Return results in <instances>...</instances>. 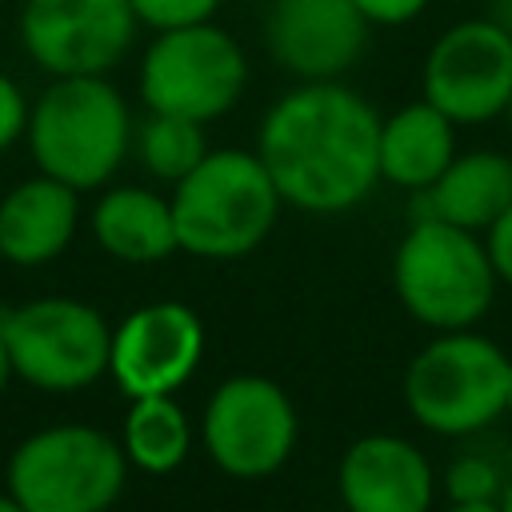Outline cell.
Returning a JSON list of instances; mask_svg holds the SVG:
<instances>
[{
    "label": "cell",
    "mask_w": 512,
    "mask_h": 512,
    "mask_svg": "<svg viewBox=\"0 0 512 512\" xmlns=\"http://www.w3.org/2000/svg\"><path fill=\"white\" fill-rule=\"evenodd\" d=\"M280 192L256 152L208 148V156L172 184V220L184 252L204 260L248 256L276 224Z\"/></svg>",
    "instance_id": "obj_3"
},
{
    "label": "cell",
    "mask_w": 512,
    "mask_h": 512,
    "mask_svg": "<svg viewBox=\"0 0 512 512\" xmlns=\"http://www.w3.org/2000/svg\"><path fill=\"white\" fill-rule=\"evenodd\" d=\"M124 476V444L88 424L40 428L8 460V492L24 512H108Z\"/></svg>",
    "instance_id": "obj_6"
},
{
    "label": "cell",
    "mask_w": 512,
    "mask_h": 512,
    "mask_svg": "<svg viewBox=\"0 0 512 512\" xmlns=\"http://www.w3.org/2000/svg\"><path fill=\"white\" fill-rule=\"evenodd\" d=\"M80 224V192L52 176H32L0 200V256L20 268L56 260Z\"/></svg>",
    "instance_id": "obj_15"
},
{
    "label": "cell",
    "mask_w": 512,
    "mask_h": 512,
    "mask_svg": "<svg viewBox=\"0 0 512 512\" xmlns=\"http://www.w3.org/2000/svg\"><path fill=\"white\" fill-rule=\"evenodd\" d=\"M508 356L496 340L452 328L424 344L404 372V404L412 420L436 436H468L504 416Z\"/></svg>",
    "instance_id": "obj_5"
},
{
    "label": "cell",
    "mask_w": 512,
    "mask_h": 512,
    "mask_svg": "<svg viewBox=\"0 0 512 512\" xmlns=\"http://www.w3.org/2000/svg\"><path fill=\"white\" fill-rule=\"evenodd\" d=\"M504 412H512V364H508V400H504Z\"/></svg>",
    "instance_id": "obj_30"
},
{
    "label": "cell",
    "mask_w": 512,
    "mask_h": 512,
    "mask_svg": "<svg viewBox=\"0 0 512 512\" xmlns=\"http://www.w3.org/2000/svg\"><path fill=\"white\" fill-rule=\"evenodd\" d=\"M28 132V100L12 76L0 72V152Z\"/></svg>",
    "instance_id": "obj_23"
},
{
    "label": "cell",
    "mask_w": 512,
    "mask_h": 512,
    "mask_svg": "<svg viewBox=\"0 0 512 512\" xmlns=\"http://www.w3.org/2000/svg\"><path fill=\"white\" fill-rule=\"evenodd\" d=\"M352 4L368 24H384V28H400L428 8V0H352Z\"/></svg>",
    "instance_id": "obj_25"
},
{
    "label": "cell",
    "mask_w": 512,
    "mask_h": 512,
    "mask_svg": "<svg viewBox=\"0 0 512 512\" xmlns=\"http://www.w3.org/2000/svg\"><path fill=\"white\" fill-rule=\"evenodd\" d=\"M508 204H512V156L480 148L452 156V164L424 192H412V220H448L468 232H488V224Z\"/></svg>",
    "instance_id": "obj_16"
},
{
    "label": "cell",
    "mask_w": 512,
    "mask_h": 512,
    "mask_svg": "<svg viewBox=\"0 0 512 512\" xmlns=\"http://www.w3.org/2000/svg\"><path fill=\"white\" fill-rule=\"evenodd\" d=\"M128 0H24L20 44L48 76H104L136 40Z\"/></svg>",
    "instance_id": "obj_10"
},
{
    "label": "cell",
    "mask_w": 512,
    "mask_h": 512,
    "mask_svg": "<svg viewBox=\"0 0 512 512\" xmlns=\"http://www.w3.org/2000/svg\"><path fill=\"white\" fill-rule=\"evenodd\" d=\"M248 84V56L220 24H184L156 32L140 60V96L148 112L208 124L236 108Z\"/></svg>",
    "instance_id": "obj_7"
},
{
    "label": "cell",
    "mask_w": 512,
    "mask_h": 512,
    "mask_svg": "<svg viewBox=\"0 0 512 512\" xmlns=\"http://www.w3.org/2000/svg\"><path fill=\"white\" fill-rule=\"evenodd\" d=\"M256 156L284 204L348 212L380 180V116L340 80H300L264 112Z\"/></svg>",
    "instance_id": "obj_1"
},
{
    "label": "cell",
    "mask_w": 512,
    "mask_h": 512,
    "mask_svg": "<svg viewBox=\"0 0 512 512\" xmlns=\"http://www.w3.org/2000/svg\"><path fill=\"white\" fill-rule=\"evenodd\" d=\"M508 4H512V0H508Z\"/></svg>",
    "instance_id": "obj_32"
},
{
    "label": "cell",
    "mask_w": 512,
    "mask_h": 512,
    "mask_svg": "<svg viewBox=\"0 0 512 512\" xmlns=\"http://www.w3.org/2000/svg\"><path fill=\"white\" fill-rule=\"evenodd\" d=\"M28 148L44 176L76 192L100 188L124 164L132 116L104 76H56L28 108Z\"/></svg>",
    "instance_id": "obj_2"
},
{
    "label": "cell",
    "mask_w": 512,
    "mask_h": 512,
    "mask_svg": "<svg viewBox=\"0 0 512 512\" xmlns=\"http://www.w3.org/2000/svg\"><path fill=\"white\" fill-rule=\"evenodd\" d=\"M368 20L352 0H272L264 20L268 56L300 80H336L344 76L364 44Z\"/></svg>",
    "instance_id": "obj_13"
},
{
    "label": "cell",
    "mask_w": 512,
    "mask_h": 512,
    "mask_svg": "<svg viewBox=\"0 0 512 512\" xmlns=\"http://www.w3.org/2000/svg\"><path fill=\"white\" fill-rule=\"evenodd\" d=\"M336 492L348 512H428L436 476L412 440L372 432L344 448Z\"/></svg>",
    "instance_id": "obj_14"
},
{
    "label": "cell",
    "mask_w": 512,
    "mask_h": 512,
    "mask_svg": "<svg viewBox=\"0 0 512 512\" xmlns=\"http://www.w3.org/2000/svg\"><path fill=\"white\" fill-rule=\"evenodd\" d=\"M136 152H140V164L156 180L176 184L208 156L204 124L184 120V116H168V112H148V120L136 132Z\"/></svg>",
    "instance_id": "obj_20"
},
{
    "label": "cell",
    "mask_w": 512,
    "mask_h": 512,
    "mask_svg": "<svg viewBox=\"0 0 512 512\" xmlns=\"http://www.w3.org/2000/svg\"><path fill=\"white\" fill-rule=\"evenodd\" d=\"M0 512H24V508H20V500L12 492H0Z\"/></svg>",
    "instance_id": "obj_28"
},
{
    "label": "cell",
    "mask_w": 512,
    "mask_h": 512,
    "mask_svg": "<svg viewBox=\"0 0 512 512\" xmlns=\"http://www.w3.org/2000/svg\"><path fill=\"white\" fill-rule=\"evenodd\" d=\"M424 100L452 124L504 116L512 100V32L496 20L444 28L424 56Z\"/></svg>",
    "instance_id": "obj_11"
},
{
    "label": "cell",
    "mask_w": 512,
    "mask_h": 512,
    "mask_svg": "<svg viewBox=\"0 0 512 512\" xmlns=\"http://www.w3.org/2000/svg\"><path fill=\"white\" fill-rule=\"evenodd\" d=\"M444 488H448V500L456 504H472V500H500L504 492V472L496 468V460L480 456V452H468V456H456L444 472Z\"/></svg>",
    "instance_id": "obj_21"
},
{
    "label": "cell",
    "mask_w": 512,
    "mask_h": 512,
    "mask_svg": "<svg viewBox=\"0 0 512 512\" xmlns=\"http://www.w3.org/2000/svg\"><path fill=\"white\" fill-rule=\"evenodd\" d=\"M200 440L236 480L272 476L296 448V408L268 376H228L204 404Z\"/></svg>",
    "instance_id": "obj_9"
},
{
    "label": "cell",
    "mask_w": 512,
    "mask_h": 512,
    "mask_svg": "<svg viewBox=\"0 0 512 512\" xmlns=\"http://www.w3.org/2000/svg\"><path fill=\"white\" fill-rule=\"evenodd\" d=\"M504 116H508V128H512V100H508V108H504Z\"/></svg>",
    "instance_id": "obj_31"
},
{
    "label": "cell",
    "mask_w": 512,
    "mask_h": 512,
    "mask_svg": "<svg viewBox=\"0 0 512 512\" xmlns=\"http://www.w3.org/2000/svg\"><path fill=\"white\" fill-rule=\"evenodd\" d=\"M496 280L480 232L448 220H412L392 256V288L400 304L436 332L472 328L492 308Z\"/></svg>",
    "instance_id": "obj_4"
},
{
    "label": "cell",
    "mask_w": 512,
    "mask_h": 512,
    "mask_svg": "<svg viewBox=\"0 0 512 512\" xmlns=\"http://www.w3.org/2000/svg\"><path fill=\"white\" fill-rule=\"evenodd\" d=\"M444 512H500V504H496V500H472V504H456V500H448Z\"/></svg>",
    "instance_id": "obj_26"
},
{
    "label": "cell",
    "mask_w": 512,
    "mask_h": 512,
    "mask_svg": "<svg viewBox=\"0 0 512 512\" xmlns=\"http://www.w3.org/2000/svg\"><path fill=\"white\" fill-rule=\"evenodd\" d=\"M12 376H16V368H12V356H8V344H4V332H0V392L8 388Z\"/></svg>",
    "instance_id": "obj_27"
},
{
    "label": "cell",
    "mask_w": 512,
    "mask_h": 512,
    "mask_svg": "<svg viewBox=\"0 0 512 512\" xmlns=\"http://www.w3.org/2000/svg\"><path fill=\"white\" fill-rule=\"evenodd\" d=\"M120 444L140 472H172L192 448V424L172 396H132Z\"/></svg>",
    "instance_id": "obj_19"
},
{
    "label": "cell",
    "mask_w": 512,
    "mask_h": 512,
    "mask_svg": "<svg viewBox=\"0 0 512 512\" xmlns=\"http://www.w3.org/2000/svg\"><path fill=\"white\" fill-rule=\"evenodd\" d=\"M0 332L16 376L40 392H80L108 372L112 328L84 300H28L0 320Z\"/></svg>",
    "instance_id": "obj_8"
},
{
    "label": "cell",
    "mask_w": 512,
    "mask_h": 512,
    "mask_svg": "<svg viewBox=\"0 0 512 512\" xmlns=\"http://www.w3.org/2000/svg\"><path fill=\"white\" fill-rule=\"evenodd\" d=\"M136 20L152 32H168V28H184V24H204L216 16L220 0H128Z\"/></svg>",
    "instance_id": "obj_22"
},
{
    "label": "cell",
    "mask_w": 512,
    "mask_h": 512,
    "mask_svg": "<svg viewBox=\"0 0 512 512\" xmlns=\"http://www.w3.org/2000/svg\"><path fill=\"white\" fill-rule=\"evenodd\" d=\"M204 356V324L180 300H156L112 332L108 372L128 396H172Z\"/></svg>",
    "instance_id": "obj_12"
},
{
    "label": "cell",
    "mask_w": 512,
    "mask_h": 512,
    "mask_svg": "<svg viewBox=\"0 0 512 512\" xmlns=\"http://www.w3.org/2000/svg\"><path fill=\"white\" fill-rule=\"evenodd\" d=\"M500 512H512V480H504V492H500Z\"/></svg>",
    "instance_id": "obj_29"
},
{
    "label": "cell",
    "mask_w": 512,
    "mask_h": 512,
    "mask_svg": "<svg viewBox=\"0 0 512 512\" xmlns=\"http://www.w3.org/2000/svg\"><path fill=\"white\" fill-rule=\"evenodd\" d=\"M484 248H488V260H492L496 276H500L504 284H512V204L488 224Z\"/></svg>",
    "instance_id": "obj_24"
},
{
    "label": "cell",
    "mask_w": 512,
    "mask_h": 512,
    "mask_svg": "<svg viewBox=\"0 0 512 512\" xmlns=\"http://www.w3.org/2000/svg\"><path fill=\"white\" fill-rule=\"evenodd\" d=\"M92 236L108 256H116L124 264H156L180 248L172 200H164L148 188H136V184L112 188L96 200Z\"/></svg>",
    "instance_id": "obj_18"
},
{
    "label": "cell",
    "mask_w": 512,
    "mask_h": 512,
    "mask_svg": "<svg viewBox=\"0 0 512 512\" xmlns=\"http://www.w3.org/2000/svg\"><path fill=\"white\" fill-rule=\"evenodd\" d=\"M456 156V124L428 100H412L380 120V180L424 192Z\"/></svg>",
    "instance_id": "obj_17"
}]
</instances>
